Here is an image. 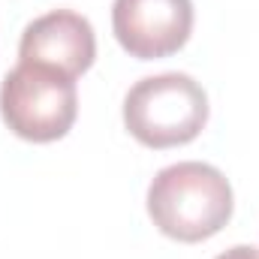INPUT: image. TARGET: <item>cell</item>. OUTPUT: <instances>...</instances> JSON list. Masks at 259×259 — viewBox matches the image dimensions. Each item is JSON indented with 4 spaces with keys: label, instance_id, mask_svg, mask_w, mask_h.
Returning a JSON list of instances; mask_svg holds the SVG:
<instances>
[{
    "label": "cell",
    "instance_id": "6da1fadb",
    "mask_svg": "<svg viewBox=\"0 0 259 259\" xmlns=\"http://www.w3.org/2000/svg\"><path fill=\"white\" fill-rule=\"evenodd\" d=\"M232 187L208 163H175L157 172L148 187V214L154 226L184 244L217 235L232 217Z\"/></svg>",
    "mask_w": 259,
    "mask_h": 259
},
{
    "label": "cell",
    "instance_id": "7a4b0ae2",
    "mask_svg": "<svg viewBox=\"0 0 259 259\" xmlns=\"http://www.w3.org/2000/svg\"><path fill=\"white\" fill-rule=\"evenodd\" d=\"M208 124V94L184 72H163L136 81L124 97V127L145 148H178Z\"/></svg>",
    "mask_w": 259,
    "mask_h": 259
},
{
    "label": "cell",
    "instance_id": "3957f363",
    "mask_svg": "<svg viewBox=\"0 0 259 259\" xmlns=\"http://www.w3.org/2000/svg\"><path fill=\"white\" fill-rule=\"evenodd\" d=\"M3 124L27 142L64 139L78 115L75 78L39 64H21L0 84Z\"/></svg>",
    "mask_w": 259,
    "mask_h": 259
},
{
    "label": "cell",
    "instance_id": "277c9868",
    "mask_svg": "<svg viewBox=\"0 0 259 259\" xmlns=\"http://www.w3.org/2000/svg\"><path fill=\"white\" fill-rule=\"evenodd\" d=\"M112 30L130 58L157 61L169 58L190 39L193 3L190 0H115Z\"/></svg>",
    "mask_w": 259,
    "mask_h": 259
},
{
    "label": "cell",
    "instance_id": "5b68a950",
    "mask_svg": "<svg viewBox=\"0 0 259 259\" xmlns=\"http://www.w3.org/2000/svg\"><path fill=\"white\" fill-rule=\"evenodd\" d=\"M21 64H39L58 69L69 78H78L84 69H91L97 58V36L84 15L55 9L49 15L33 18L18 42Z\"/></svg>",
    "mask_w": 259,
    "mask_h": 259
},
{
    "label": "cell",
    "instance_id": "8992f818",
    "mask_svg": "<svg viewBox=\"0 0 259 259\" xmlns=\"http://www.w3.org/2000/svg\"><path fill=\"white\" fill-rule=\"evenodd\" d=\"M214 259H259V250L250 247V244H235V247H229L226 253H220Z\"/></svg>",
    "mask_w": 259,
    "mask_h": 259
}]
</instances>
